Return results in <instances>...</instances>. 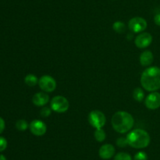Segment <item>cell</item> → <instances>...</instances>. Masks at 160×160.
I'll list each match as a JSON object with an SVG mask.
<instances>
[{
    "label": "cell",
    "instance_id": "7",
    "mask_svg": "<svg viewBox=\"0 0 160 160\" xmlns=\"http://www.w3.org/2000/svg\"><path fill=\"white\" fill-rule=\"evenodd\" d=\"M147 21L141 17L131 18L128 22V28L134 33H140L147 28Z\"/></svg>",
    "mask_w": 160,
    "mask_h": 160
},
{
    "label": "cell",
    "instance_id": "17",
    "mask_svg": "<svg viewBox=\"0 0 160 160\" xmlns=\"http://www.w3.org/2000/svg\"><path fill=\"white\" fill-rule=\"evenodd\" d=\"M112 28H113L116 32L119 33V34H122V33L126 31V25L124 24L123 22L118 20V21L114 22L113 24H112Z\"/></svg>",
    "mask_w": 160,
    "mask_h": 160
},
{
    "label": "cell",
    "instance_id": "14",
    "mask_svg": "<svg viewBox=\"0 0 160 160\" xmlns=\"http://www.w3.org/2000/svg\"><path fill=\"white\" fill-rule=\"evenodd\" d=\"M38 78L36 75H33V74H28L25 76L24 78V83L28 85V86H34L38 83Z\"/></svg>",
    "mask_w": 160,
    "mask_h": 160
},
{
    "label": "cell",
    "instance_id": "9",
    "mask_svg": "<svg viewBox=\"0 0 160 160\" xmlns=\"http://www.w3.org/2000/svg\"><path fill=\"white\" fill-rule=\"evenodd\" d=\"M145 104L146 108L150 110H156L160 108L159 93L155 91L148 94L145 100Z\"/></svg>",
    "mask_w": 160,
    "mask_h": 160
},
{
    "label": "cell",
    "instance_id": "5",
    "mask_svg": "<svg viewBox=\"0 0 160 160\" xmlns=\"http://www.w3.org/2000/svg\"><path fill=\"white\" fill-rule=\"evenodd\" d=\"M88 119L90 125L95 129L102 128L106 122V115L99 110H94L91 111Z\"/></svg>",
    "mask_w": 160,
    "mask_h": 160
},
{
    "label": "cell",
    "instance_id": "1",
    "mask_svg": "<svg viewBox=\"0 0 160 160\" xmlns=\"http://www.w3.org/2000/svg\"><path fill=\"white\" fill-rule=\"evenodd\" d=\"M141 85L149 92H155L160 89V68L156 66L145 69L141 76Z\"/></svg>",
    "mask_w": 160,
    "mask_h": 160
},
{
    "label": "cell",
    "instance_id": "15",
    "mask_svg": "<svg viewBox=\"0 0 160 160\" xmlns=\"http://www.w3.org/2000/svg\"><path fill=\"white\" fill-rule=\"evenodd\" d=\"M133 97L137 101L142 102L145 98V93H144L143 89L140 87L135 88L134 90L133 91Z\"/></svg>",
    "mask_w": 160,
    "mask_h": 160
},
{
    "label": "cell",
    "instance_id": "25",
    "mask_svg": "<svg viewBox=\"0 0 160 160\" xmlns=\"http://www.w3.org/2000/svg\"><path fill=\"white\" fill-rule=\"evenodd\" d=\"M154 22L156 25L160 26V13H157L154 17Z\"/></svg>",
    "mask_w": 160,
    "mask_h": 160
},
{
    "label": "cell",
    "instance_id": "21",
    "mask_svg": "<svg viewBox=\"0 0 160 160\" xmlns=\"http://www.w3.org/2000/svg\"><path fill=\"white\" fill-rule=\"evenodd\" d=\"M52 113V108H48V107H43L42 109L40 111V115L42 117L44 118H47L51 115Z\"/></svg>",
    "mask_w": 160,
    "mask_h": 160
},
{
    "label": "cell",
    "instance_id": "16",
    "mask_svg": "<svg viewBox=\"0 0 160 160\" xmlns=\"http://www.w3.org/2000/svg\"><path fill=\"white\" fill-rule=\"evenodd\" d=\"M94 136H95V140L98 142H103L106 140V133L102 128L96 129L95 131V133H94Z\"/></svg>",
    "mask_w": 160,
    "mask_h": 160
},
{
    "label": "cell",
    "instance_id": "8",
    "mask_svg": "<svg viewBox=\"0 0 160 160\" xmlns=\"http://www.w3.org/2000/svg\"><path fill=\"white\" fill-rule=\"evenodd\" d=\"M30 131L37 136H43L47 130V126L45 122L39 119H35L33 120L31 123L29 124Z\"/></svg>",
    "mask_w": 160,
    "mask_h": 160
},
{
    "label": "cell",
    "instance_id": "18",
    "mask_svg": "<svg viewBox=\"0 0 160 160\" xmlns=\"http://www.w3.org/2000/svg\"><path fill=\"white\" fill-rule=\"evenodd\" d=\"M29 127V124L24 119H19L16 122V128L19 131H25Z\"/></svg>",
    "mask_w": 160,
    "mask_h": 160
},
{
    "label": "cell",
    "instance_id": "23",
    "mask_svg": "<svg viewBox=\"0 0 160 160\" xmlns=\"http://www.w3.org/2000/svg\"><path fill=\"white\" fill-rule=\"evenodd\" d=\"M7 147V141L3 136H0V152H3Z\"/></svg>",
    "mask_w": 160,
    "mask_h": 160
},
{
    "label": "cell",
    "instance_id": "24",
    "mask_svg": "<svg viewBox=\"0 0 160 160\" xmlns=\"http://www.w3.org/2000/svg\"><path fill=\"white\" fill-rule=\"evenodd\" d=\"M5 126H6V124H5L4 119L0 117V134L4 131Z\"/></svg>",
    "mask_w": 160,
    "mask_h": 160
},
{
    "label": "cell",
    "instance_id": "13",
    "mask_svg": "<svg viewBox=\"0 0 160 160\" xmlns=\"http://www.w3.org/2000/svg\"><path fill=\"white\" fill-rule=\"evenodd\" d=\"M153 61H154V56L150 50H145L141 54L140 63L144 67H148V66L151 65Z\"/></svg>",
    "mask_w": 160,
    "mask_h": 160
},
{
    "label": "cell",
    "instance_id": "4",
    "mask_svg": "<svg viewBox=\"0 0 160 160\" xmlns=\"http://www.w3.org/2000/svg\"><path fill=\"white\" fill-rule=\"evenodd\" d=\"M70 104L63 96H56L50 101V108L57 113H64L69 109Z\"/></svg>",
    "mask_w": 160,
    "mask_h": 160
},
{
    "label": "cell",
    "instance_id": "19",
    "mask_svg": "<svg viewBox=\"0 0 160 160\" xmlns=\"http://www.w3.org/2000/svg\"><path fill=\"white\" fill-rule=\"evenodd\" d=\"M114 160H132V158L126 152H119L115 155Z\"/></svg>",
    "mask_w": 160,
    "mask_h": 160
},
{
    "label": "cell",
    "instance_id": "6",
    "mask_svg": "<svg viewBox=\"0 0 160 160\" xmlns=\"http://www.w3.org/2000/svg\"><path fill=\"white\" fill-rule=\"evenodd\" d=\"M39 87L43 92L52 93L56 89V82L54 78L50 75H43L38 80Z\"/></svg>",
    "mask_w": 160,
    "mask_h": 160
},
{
    "label": "cell",
    "instance_id": "11",
    "mask_svg": "<svg viewBox=\"0 0 160 160\" xmlns=\"http://www.w3.org/2000/svg\"><path fill=\"white\" fill-rule=\"evenodd\" d=\"M115 147L110 144H103L98 151L99 156L102 159H109L115 155Z\"/></svg>",
    "mask_w": 160,
    "mask_h": 160
},
{
    "label": "cell",
    "instance_id": "20",
    "mask_svg": "<svg viewBox=\"0 0 160 160\" xmlns=\"http://www.w3.org/2000/svg\"><path fill=\"white\" fill-rule=\"evenodd\" d=\"M117 144L120 147H127L128 145V140H127V136L124 137V136H120L118 139L117 140Z\"/></svg>",
    "mask_w": 160,
    "mask_h": 160
},
{
    "label": "cell",
    "instance_id": "3",
    "mask_svg": "<svg viewBox=\"0 0 160 160\" xmlns=\"http://www.w3.org/2000/svg\"><path fill=\"white\" fill-rule=\"evenodd\" d=\"M127 140L128 145L134 148L141 149L145 148L149 145L151 138L148 132L145 130L142 129H135L128 133Z\"/></svg>",
    "mask_w": 160,
    "mask_h": 160
},
{
    "label": "cell",
    "instance_id": "22",
    "mask_svg": "<svg viewBox=\"0 0 160 160\" xmlns=\"http://www.w3.org/2000/svg\"><path fill=\"white\" fill-rule=\"evenodd\" d=\"M134 160H148V155L145 152H138L134 155Z\"/></svg>",
    "mask_w": 160,
    "mask_h": 160
},
{
    "label": "cell",
    "instance_id": "10",
    "mask_svg": "<svg viewBox=\"0 0 160 160\" xmlns=\"http://www.w3.org/2000/svg\"><path fill=\"white\" fill-rule=\"evenodd\" d=\"M152 42V36L148 32H142L136 37L134 40L135 45L139 49L147 48Z\"/></svg>",
    "mask_w": 160,
    "mask_h": 160
},
{
    "label": "cell",
    "instance_id": "26",
    "mask_svg": "<svg viewBox=\"0 0 160 160\" xmlns=\"http://www.w3.org/2000/svg\"><path fill=\"white\" fill-rule=\"evenodd\" d=\"M0 160H7L3 155H0Z\"/></svg>",
    "mask_w": 160,
    "mask_h": 160
},
{
    "label": "cell",
    "instance_id": "12",
    "mask_svg": "<svg viewBox=\"0 0 160 160\" xmlns=\"http://www.w3.org/2000/svg\"><path fill=\"white\" fill-rule=\"evenodd\" d=\"M48 101H49V96L46 93H37L32 97L33 104L38 107L45 106L48 103Z\"/></svg>",
    "mask_w": 160,
    "mask_h": 160
},
{
    "label": "cell",
    "instance_id": "2",
    "mask_svg": "<svg viewBox=\"0 0 160 160\" xmlns=\"http://www.w3.org/2000/svg\"><path fill=\"white\" fill-rule=\"evenodd\" d=\"M111 123L116 132L119 133H126L133 128L134 119L130 113L120 111L112 115Z\"/></svg>",
    "mask_w": 160,
    "mask_h": 160
}]
</instances>
